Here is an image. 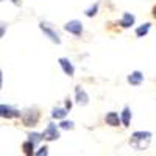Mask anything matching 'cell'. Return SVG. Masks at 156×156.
<instances>
[{
    "instance_id": "obj_1",
    "label": "cell",
    "mask_w": 156,
    "mask_h": 156,
    "mask_svg": "<svg viewBox=\"0 0 156 156\" xmlns=\"http://www.w3.org/2000/svg\"><path fill=\"white\" fill-rule=\"evenodd\" d=\"M151 140V133L148 131H134L129 136V145L136 150H145L150 145Z\"/></svg>"
},
{
    "instance_id": "obj_2",
    "label": "cell",
    "mask_w": 156,
    "mask_h": 156,
    "mask_svg": "<svg viewBox=\"0 0 156 156\" xmlns=\"http://www.w3.org/2000/svg\"><path fill=\"white\" fill-rule=\"evenodd\" d=\"M39 28H41L42 30V33L50 39V41L51 42H55V44H59L61 42V39H59V36H58V33L55 31V30H51L50 27H48V25L47 23H44V22H41V23H39Z\"/></svg>"
},
{
    "instance_id": "obj_3",
    "label": "cell",
    "mask_w": 156,
    "mask_h": 156,
    "mask_svg": "<svg viewBox=\"0 0 156 156\" xmlns=\"http://www.w3.org/2000/svg\"><path fill=\"white\" fill-rule=\"evenodd\" d=\"M64 30L69 31V33H72V34H75V36H81V33H83V25H81L80 20H70V22H67L66 25H64Z\"/></svg>"
},
{
    "instance_id": "obj_4",
    "label": "cell",
    "mask_w": 156,
    "mask_h": 156,
    "mask_svg": "<svg viewBox=\"0 0 156 156\" xmlns=\"http://www.w3.org/2000/svg\"><path fill=\"white\" fill-rule=\"evenodd\" d=\"M42 137L45 140H55L59 137V129L55 123H48V126L45 128V131L42 133Z\"/></svg>"
},
{
    "instance_id": "obj_5",
    "label": "cell",
    "mask_w": 156,
    "mask_h": 156,
    "mask_svg": "<svg viewBox=\"0 0 156 156\" xmlns=\"http://www.w3.org/2000/svg\"><path fill=\"white\" fill-rule=\"evenodd\" d=\"M22 120H23V125H27V126H34L39 120V112H36L34 109L33 111H27L23 114L22 117Z\"/></svg>"
},
{
    "instance_id": "obj_6",
    "label": "cell",
    "mask_w": 156,
    "mask_h": 156,
    "mask_svg": "<svg viewBox=\"0 0 156 156\" xmlns=\"http://www.w3.org/2000/svg\"><path fill=\"white\" fill-rule=\"evenodd\" d=\"M75 95H76V103L81 106H86L89 103V95L86 94V90L81 86H76L75 87Z\"/></svg>"
},
{
    "instance_id": "obj_7",
    "label": "cell",
    "mask_w": 156,
    "mask_h": 156,
    "mask_svg": "<svg viewBox=\"0 0 156 156\" xmlns=\"http://www.w3.org/2000/svg\"><path fill=\"white\" fill-rule=\"evenodd\" d=\"M0 115L3 117V119H11V117H19V111L11 108L8 105H2L0 106Z\"/></svg>"
},
{
    "instance_id": "obj_8",
    "label": "cell",
    "mask_w": 156,
    "mask_h": 156,
    "mask_svg": "<svg viewBox=\"0 0 156 156\" xmlns=\"http://www.w3.org/2000/svg\"><path fill=\"white\" fill-rule=\"evenodd\" d=\"M58 62H59V66L62 67L64 73H66V75H69V76H73V72H75V69H73L72 62H70L67 58H59V59H58Z\"/></svg>"
},
{
    "instance_id": "obj_9",
    "label": "cell",
    "mask_w": 156,
    "mask_h": 156,
    "mask_svg": "<svg viewBox=\"0 0 156 156\" xmlns=\"http://www.w3.org/2000/svg\"><path fill=\"white\" fill-rule=\"evenodd\" d=\"M142 81H144V75H142L139 70H134L128 75V83L131 86H139Z\"/></svg>"
},
{
    "instance_id": "obj_10",
    "label": "cell",
    "mask_w": 156,
    "mask_h": 156,
    "mask_svg": "<svg viewBox=\"0 0 156 156\" xmlns=\"http://www.w3.org/2000/svg\"><path fill=\"white\" fill-rule=\"evenodd\" d=\"M105 120H106V123H108V125H111V126H119V125H120V122H122V119L119 117V114L114 112V111H111V112H108V114H106Z\"/></svg>"
},
{
    "instance_id": "obj_11",
    "label": "cell",
    "mask_w": 156,
    "mask_h": 156,
    "mask_svg": "<svg viewBox=\"0 0 156 156\" xmlns=\"http://www.w3.org/2000/svg\"><path fill=\"white\" fill-rule=\"evenodd\" d=\"M120 25L123 28H129L131 25H134V16L131 14V12H125V14L122 16V19H120Z\"/></svg>"
},
{
    "instance_id": "obj_12",
    "label": "cell",
    "mask_w": 156,
    "mask_h": 156,
    "mask_svg": "<svg viewBox=\"0 0 156 156\" xmlns=\"http://www.w3.org/2000/svg\"><path fill=\"white\" fill-rule=\"evenodd\" d=\"M67 115V109L66 108H55L51 111V117L53 119H64Z\"/></svg>"
},
{
    "instance_id": "obj_13",
    "label": "cell",
    "mask_w": 156,
    "mask_h": 156,
    "mask_svg": "<svg viewBox=\"0 0 156 156\" xmlns=\"http://www.w3.org/2000/svg\"><path fill=\"white\" fill-rule=\"evenodd\" d=\"M129 119H131V111H129L128 106H125L123 111H122V123H123V126L129 125Z\"/></svg>"
},
{
    "instance_id": "obj_14",
    "label": "cell",
    "mask_w": 156,
    "mask_h": 156,
    "mask_svg": "<svg viewBox=\"0 0 156 156\" xmlns=\"http://www.w3.org/2000/svg\"><path fill=\"white\" fill-rule=\"evenodd\" d=\"M22 148H23V153H25V156H33V150H34V144L33 142H30V140H27V142H23V145H22Z\"/></svg>"
},
{
    "instance_id": "obj_15",
    "label": "cell",
    "mask_w": 156,
    "mask_h": 156,
    "mask_svg": "<svg viewBox=\"0 0 156 156\" xmlns=\"http://www.w3.org/2000/svg\"><path fill=\"white\" fill-rule=\"evenodd\" d=\"M148 30H150V23H144L142 27H139V28L136 30V36H137V37H144V36L148 33Z\"/></svg>"
},
{
    "instance_id": "obj_16",
    "label": "cell",
    "mask_w": 156,
    "mask_h": 156,
    "mask_svg": "<svg viewBox=\"0 0 156 156\" xmlns=\"http://www.w3.org/2000/svg\"><path fill=\"white\" fill-rule=\"evenodd\" d=\"M28 137H30L28 140H30V142H33L34 145L37 144V142H41V139H44V137H42V134H39V133H31Z\"/></svg>"
},
{
    "instance_id": "obj_17",
    "label": "cell",
    "mask_w": 156,
    "mask_h": 156,
    "mask_svg": "<svg viewBox=\"0 0 156 156\" xmlns=\"http://www.w3.org/2000/svg\"><path fill=\"white\" fill-rule=\"evenodd\" d=\"M59 128H61V129H72V128H73V122H72V120H62V122L59 123Z\"/></svg>"
},
{
    "instance_id": "obj_18",
    "label": "cell",
    "mask_w": 156,
    "mask_h": 156,
    "mask_svg": "<svg viewBox=\"0 0 156 156\" xmlns=\"http://www.w3.org/2000/svg\"><path fill=\"white\" fill-rule=\"evenodd\" d=\"M97 9H98V5L95 3L94 6H90V8L86 11V16H87V17H92V16H95V14H97Z\"/></svg>"
},
{
    "instance_id": "obj_19",
    "label": "cell",
    "mask_w": 156,
    "mask_h": 156,
    "mask_svg": "<svg viewBox=\"0 0 156 156\" xmlns=\"http://www.w3.org/2000/svg\"><path fill=\"white\" fill-rule=\"evenodd\" d=\"M34 156H48V148L44 145V147H41L37 151H36V154Z\"/></svg>"
},
{
    "instance_id": "obj_20",
    "label": "cell",
    "mask_w": 156,
    "mask_h": 156,
    "mask_svg": "<svg viewBox=\"0 0 156 156\" xmlns=\"http://www.w3.org/2000/svg\"><path fill=\"white\" fill-rule=\"evenodd\" d=\"M70 108H72V103L67 100V101H66V109H70Z\"/></svg>"
},
{
    "instance_id": "obj_21",
    "label": "cell",
    "mask_w": 156,
    "mask_h": 156,
    "mask_svg": "<svg viewBox=\"0 0 156 156\" xmlns=\"http://www.w3.org/2000/svg\"><path fill=\"white\" fill-rule=\"evenodd\" d=\"M11 2L14 3V5H20V0H11Z\"/></svg>"
},
{
    "instance_id": "obj_22",
    "label": "cell",
    "mask_w": 156,
    "mask_h": 156,
    "mask_svg": "<svg viewBox=\"0 0 156 156\" xmlns=\"http://www.w3.org/2000/svg\"><path fill=\"white\" fill-rule=\"evenodd\" d=\"M153 16H154V19H156V6L153 8Z\"/></svg>"
}]
</instances>
